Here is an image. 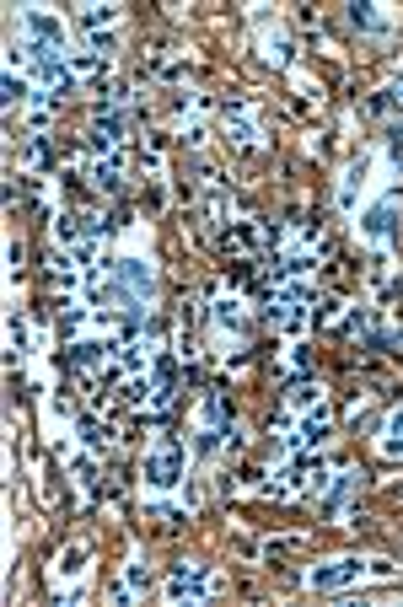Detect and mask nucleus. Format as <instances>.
I'll use <instances>...</instances> for the list:
<instances>
[{"instance_id":"obj_3","label":"nucleus","mask_w":403,"mask_h":607,"mask_svg":"<svg viewBox=\"0 0 403 607\" xmlns=\"http://www.w3.org/2000/svg\"><path fill=\"white\" fill-rule=\"evenodd\" d=\"M382 452L387 457H403V409L387 419V436H382Z\"/></svg>"},{"instance_id":"obj_1","label":"nucleus","mask_w":403,"mask_h":607,"mask_svg":"<svg viewBox=\"0 0 403 607\" xmlns=\"http://www.w3.org/2000/svg\"><path fill=\"white\" fill-rule=\"evenodd\" d=\"M361 575H366V565H361V559H334V565H318V570L307 575V581L318 586V591H339V586L361 581Z\"/></svg>"},{"instance_id":"obj_2","label":"nucleus","mask_w":403,"mask_h":607,"mask_svg":"<svg viewBox=\"0 0 403 607\" xmlns=\"http://www.w3.org/2000/svg\"><path fill=\"white\" fill-rule=\"evenodd\" d=\"M178 468H183L178 441H162V446L151 452V462H146V479H151V484H172V479H178Z\"/></svg>"},{"instance_id":"obj_4","label":"nucleus","mask_w":403,"mask_h":607,"mask_svg":"<svg viewBox=\"0 0 403 607\" xmlns=\"http://www.w3.org/2000/svg\"><path fill=\"white\" fill-rule=\"evenodd\" d=\"M387 226H393V205H382V210L366 221V231H371V237H387Z\"/></svg>"}]
</instances>
